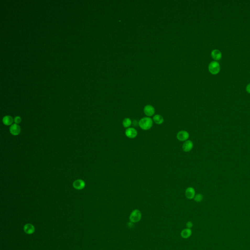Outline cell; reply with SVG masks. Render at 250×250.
Wrapping results in <instances>:
<instances>
[{
  "label": "cell",
  "instance_id": "obj_1",
  "mask_svg": "<svg viewBox=\"0 0 250 250\" xmlns=\"http://www.w3.org/2000/svg\"><path fill=\"white\" fill-rule=\"evenodd\" d=\"M138 125L140 128L143 130H149L153 125V120L150 117H144L140 120Z\"/></svg>",
  "mask_w": 250,
  "mask_h": 250
},
{
  "label": "cell",
  "instance_id": "obj_2",
  "mask_svg": "<svg viewBox=\"0 0 250 250\" xmlns=\"http://www.w3.org/2000/svg\"><path fill=\"white\" fill-rule=\"evenodd\" d=\"M142 214L140 211L138 210H134L132 211L129 216L130 221L132 223H137L141 219Z\"/></svg>",
  "mask_w": 250,
  "mask_h": 250
},
{
  "label": "cell",
  "instance_id": "obj_3",
  "mask_svg": "<svg viewBox=\"0 0 250 250\" xmlns=\"http://www.w3.org/2000/svg\"><path fill=\"white\" fill-rule=\"evenodd\" d=\"M209 70L211 74H216L220 71V65L217 62H212L209 66Z\"/></svg>",
  "mask_w": 250,
  "mask_h": 250
},
{
  "label": "cell",
  "instance_id": "obj_4",
  "mask_svg": "<svg viewBox=\"0 0 250 250\" xmlns=\"http://www.w3.org/2000/svg\"><path fill=\"white\" fill-rule=\"evenodd\" d=\"M189 132L185 131H181L177 133L176 137L180 141H186L189 139Z\"/></svg>",
  "mask_w": 250,
  "mask_h": 250
},
{
  "label": "cell",
  "instance_id": "obj_5",
  "mask_svg": "<svg viewBox=\"0 0 250 250\" xmlns=\"http://www.w3.org/2000/svg\"><path fill=\"white\" fill-rule=\"evenodd\" d=\"M138 132L136 129L133 128H129L126 129L125 135L129 138L133 139L137 136Z\"/></svg>",
  "mask_w": 250,
  "mask_h": 250
},
{
  "label": "cell",
  "instance_id": "obj_6",
  "mask_svg": "<svg viewBox=\"0 0 250 250\" xmlns=\"http://www.w3.org/2000/svg\"><path fill=\"white\" fill-rule=\"evenodd\" d=\"M144 113L148 117H150L154 115L155 113V109L152 106L148 105H146L144 108Z\"/></svg>",
  "mask_w": 250,
  "mask_h": 250
},
{
  "label": "cell",
  "instance_id": "obj_7",
  "mask_svg": "<svg viewBox=\"0 0 250 250\" xmlns=\"http://www.w3.org/2000/svg\"><path fill=\"white\" fill-rule=\"evenodd\" d=\"M9 131L11 134L13 135H18L21 132V128L18 124H14L11 126L9 128Z\"/></svg>",
  "mask_w": 250,
  "mask_h": 250
},
{
  "label": "cell",
  "instance_id": "obj_8",
  "mask_svg": "<svg viewBox=\"0 0 250 250\" xmlns=\"http://www.w3.org/2000/svg\"><path fill=\"white\" fill-rule=\"evenodd\" d=\"M73 186L75 189L81 190L85 187V182L82 179H78L73 182Z\"/></svg>",
  "mask_w": 250,
  "mask_h": 250
},
{
  "label": "cell",
  "instance_id": "obj_9",
  "mask_svg": "<svg viewBox=\"0 0 250 250\" xmlns=\"http://www.w3.org/2000/svg\"><path fill=\"white\" fill-rule=\"evenodd\" d=\"M193 142L191 140H187L183 145L182 149L184 151L188 153L193 149Z\"/></svg>",
  "mask_w": 250,
  "mask_h": 250
},
{
  "label": "cell",
  "instance_id": "obj_10",
  "mask_svg": "<svg viewBox=\"0 0 250 250\" xmlns=\"http://www.w3.org/2000/svg\"><path fill=\"white\" fill-rule=\"evenodd\" d=\"M186 197L189 199H192L194 198L195 195V191L193 187H188L185 191Z\"/></svg>",
  "mask_w": 250,
  "mask_h": 250
},
{
  "label": "cell",
  "instance_id": "obj_11",
  "mask_svg": "<svg viewBox=\"0 0 250 250\" xmlns=\"http://www.w3.org/2000/svg\"><path fill=\"white\" fill-rule=\"evenodd\" d=\"M14 122V119L13 118L9 116V115H7L5 116L3 119V122L4 124L6 126H11L13 125V123Z\"/></svg>",
  "mask_w": 250,
  "mask_h": 250
},
{
  "label": "cell",
  "instance_id": "obj_12",
  "mask_svg": "<svg viewBox=\"0 0 250 250\" xmlns=\"http://www.w3.org/2000/svg\"><path fill=\"white\" fill-rule=\"evenodd\" d=\"M24 230L26 233L30 235L34 232V227L33 225L30 224H27L24 226Z\"/></svg>",
  "mask_w": 250,
  "mask_h": 250
},
{
  "label": "cell",
  "instance_id": "obj_13",
  "mask_svg": "<svg viewBox=\"0 0 250 250\" xmlns=\"http://www.w3.org/2000/svg\"><path fill=\"white\" fill-rule=\"evenodd\" d=\"M211 57L215 60H219L222 57V54L221 52L219 50H214L211 53Z\"/></svg>",
  "mask_w": 250,
  "mask_h": 250
},
{
  "label": "cell",
  "instance_id": "obj_14",
  "mask_svg": "<svg viewBox=\"0 0 250 250\" xmlns=\"http://www.w3.org/2000/svg\"><path fill=\"white\" fill-rule=\"evenodd\" d=\"M153 121L157 125H161L164 122V118L160 115H155L153 117Z\"/></svg>",
  "mask_w": 250,
  "mask_h": 250
},
{
  "label": "cell",
  "instance_id": "obj_15",
  "mask_svg": "<svg viewBox=\"0 0 250 250\" xmlns=\"http://www.w3.org/2000/svg\"><path fill=\"white\" fill-rule=\"evenodd\" d=\"M192 232L191 230L189 228H187V229H184L183 231H182L181 235L183 238H188L192 235Z\"/></svg>",
  "mask_w": 250,
  "mask_h": 250
},
{
  "label": "cell",
  "instance_id": "obj_16",
  "mask_svg": "<svg viewBox=\"0 0 250 250\" xmlns=\"http://www.w3.org/2000/svg\"><path fill=\"white\" fill-rule=\"evenodd\" d=\"M123 126L125 128H129L132 124V121L131 119L129 118H126L123 121Z\"/></svg>",
  "mask_w": 250,
  "mask_h": 250
},
{
  "label": "cell",
  "instance_id": "obj_17",
  "mask_svg": "<svg viewBox=\"0 0 250 250\" xmlns=\"http://www.w3.org/2000/svg\"><path fill=\"white\" fill-rule=\"evenodd\" d=\"M203 195L200 193H198L197 195H195V197H194V200L197 202H200L203 200Z\"/></svg>",
  "mask_w": 250,
  "mask_h": 250
},
{
  "label": "cell",
  "instance_id": "obj_18",
  "mask_svg": "<svg viewBox=\"0 0 250 250\" xmlns=\"http://www.w3.org/2000/svg\"><path fill=\"white\" fill-rule=\"evenodd\" d=\"M21 118L19 116H16L15 118H14V122H15V124H19L21 123Z\"/></svg>",
  "mask_w": 250,
  "mask_h": 250
},
{
  "label": "cell",
  "instance_id": "obj_19",
  "mask_svg": "<svg viewBox=\"0 0 250 250\" xmlns=\"http://www.w3.org/2000/svg\"><path fill=\"white\" fill-rule=\"evenodd\" d=\"M186 225H187L188 228L190 229V228H191L193 227V223H192V222H188L187 223Z\"/></svg>",
  "mask_w": 250,
  "mask_h": 250
},
{
  "label": "cell",
  "instance_id": "obj_20",
  "mask_svg": "<svg viewBox=\"0 0 250 250\" xmlns=\"http://www.w3.org/2000/svg\"><path fill=\"white\" fill-rule=\"evenodd\" d=\"M246 90L247 91H248V93H250V84H249L247 86Z\"/></svg>",
  "mask_w": 250,
  "mask_h": 250
},
{
  "label": "cell",
  "instance_id": "obj_21",
  "mask_svg": "<svg viewBox=\"0 0 250 250\" xmlns=\"http://www.w3.org/2000/svg\"><path fill=\"white\" fill-rule=\"evenodd\" d=\"M128 226L129 228H132V227H133V223L130 221L128 224Z\"/></svg>",
  "mask_w": 250,
  "mask_h": 250
}]
</instances>
